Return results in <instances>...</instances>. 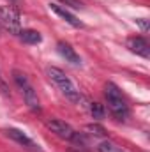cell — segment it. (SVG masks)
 I'll return each mask as SVG.
<instances>
[{
	"label": "cell",
	"mask_w": 150,
	"mask_h": 152,
	"mask_svg": "<svg viewBox=\"0 0 150 152\" xmlns=\"http://www.w3.org/2000/svg\"><path fill=\"white\" fill-rule=\"evenodd\" d=\"M12 78H14V83L18 85V88L21 90L23 99H25L27 106L30 108V112L39 113V112H41V103H39L37 94H36L34 87L30 85V81H28L27 75H25V73H21V71H12Z\"/></svg>",
	"instance_id": "cell-3"
},
{
	"label": "cell",
	"mask_w": 150,
	"mask_h": 152,
	"mask_svg": "<svg viewBox=\"0 0 150 152\" xmlns=\"http://www.w3.org/2000/svg\"><path fill=\"white\" fill-rule=\"evenodd\" d=\"M46 127L51 131V133H55L57 136H60V138H64V140H69V142H78V143H83V140H81V136L76 133L74 129L69 126V124H66V122H62V120H58V118H50V120H46Z\"/></svg>",
	"instance_id": "cell-5"
},
{
	"label": "cell",
	"mask_w": 150,
	"mask_h": 152,
	"mask_svg": "<svg viewBox=\"0 0 150 152\" xmlns=\"http://www.w3.org/2000/svg\"><path fill=\"white\" fill-rule=\"evenodd\" d=\"M50 9H51L57 16H60L66 23H69L71 27H76V28H81V27H83V23L76 18L73 12H69L66 7H62V5H58V4H50Z\"/></svg>",
	"instance_id": "cell-8"
},
{
	"label": "cell",
	"mask_w": 150,
	"mask_h": 152,
	"mask_svg": "<svg viewBox=\"0 0 150 152\" xmlns=\"http://www.w3.org/2000/svg\"><path fill=\"white\" fill-rule=\"evenodd\" d=\"M136 23L140 25V28H141L143 32H147V30H149V23H147L145 20H136Z\"/></svg>",
	"instance_id": "cell-16"
},
{
	"label": "cell",
	"mask_w": 150,
	"mask_h": 152,
	"mask_svg": "<svg viewBox=\"0 0 150 152\" xmlns=\"http://www.w3.org/2000/svg\"><path fill=\"white\" fill-rule=\"evenodd\" d=\"M87 131H90V133L95 134V136H104V134H106V129L101 127V126H97V124H88V126H87Z\"/></svg>",
	"instance_id": "cell-13"
},
{
	"label": "cell",
	"mask_w": 150,
	"mask_h": 152,
	"mask_svg": "<svg viewBox=\"0 0 150 152\" xmlns=\"http://www.w3.org/2000/svg\"><path fill=\"white\" fill-rule=\"evenodd\" d=\"M0 92H2L4 96H7V97L11 96V94H9V87H7V83H5V80H4L2 76H0Z\"/></svg>",
	"instance_id": "cell-15"
},
{
	"label": "cell",
	"mask_w": 150,
	"mask_h": 152,
	"mask_svg": "<svg viewBox=\"0 0 150 152\" xmlns=\"http://www.w3.org/2000/svg\"><path fill=\"white\" fill-rule=\"evenodd\" d=\"M20 39L25 42V44H39L42 37H41V34H39L37 30H32V28H27V30H21L20 34Z\"/></svg>",
	"instance_id": "cell-10"
},
{
	"label": "cell",
	"mask_w": 150,
	"mask_h": 152,
	"mask_svg": "<svg viewBox=\"0 0 150 152\" xmlns=\"http://www.w3.org/2000/svg\"><path fill=\"white\" fill-rule=\"evenodd\" d=\"M97 152H124V151H122L120 147H117L115 143L104 140V142H101V143L97 145Z\"/></svg>",
	"instance_id": "cell-12"
},
{
	"label": "cell",
	"mask_w": 150,
	"mask_h": 152,
	"mask_svg": "<svg viewBox=\"0 0 150 152\" xmlns=\"http://www.w3.org/2000/svg\"><path fill=\"white\" fill-rule=\"evenodd\" d=\"M88 110H90V115H92V118H95V120H103L104 118V106L101 104V103H90V106H88Z\"/></svg>",
	"instance_id": "cell-11"
},
{
	"label": "cell",
	"mask_w": 150,
	"mask_h": 152,
	"mask_svg": "<svg viewBox=\"0 0 150 152\" xmlns=\"http://www.w3.org/2000/svg\"><path fill=\"white\" fill-rule=\"evenodd\" d=\"M5 134L11 138V140H14L16 143H20L21 147H25V149H28V151L32 152H42L41 151V147H39L37 143L34 142V140H30L23 131H20V129H14V127H9V129H5Z\"/></svg>",
	"instance_id": "cell-6"
},
{
	"label": "cell",
	"mask_w": 150,
	"mask_h": 152,
	"mask_svg": "<svg viewBox=\"0 0 150 152\" xmlns=\"http://www.w3.org/2000/svg\"><path fill=\"white\" fill-rule=\"evenodd\" d=\"M0 25L9 32L18 36L21 32V20H20V12L12 7V5H4L0 7Z\"/></svg>",
	"instance_id": "cell-4"
},
{
	"label": "cell",
	"mask_w": 150,
	"mask_h": 152,
	"mask_svg": "<svg viewBox=\"0 0 150 152\" xmlns=\"http://www.w3.org/2000/svg\"><path fill=\"white\" fill-rule=\"evenodd\" d=\"M62 4H66V5H71L73 9H81L83 7V4L79 2V0H60Z\"/></svg>",
	"instance_id": "cell-14"
},
{
	"label": "cell",
	"mask_w": 150,
	"mask_h": 152,
	"mask_svg": "<svg viewBox=\"0 0 150 152\" xmlns=\"http://www.w3.org/2000/svg\"><path fill=\"white\" fill-rule=\"evenodd\" d=\"M57 51L67 60V62H71L73 66H79L81 64V58H79V55L74 51V48L69 44V42H64V41H60L58 44H57Z\"/></svg>",
	"instance_id": "cell-9"
},
{
	"label": "cell",
	"mask_w": 150,
	"mask_h": 152,
	"mask_svg": "<svg viewBox=\"0 0 150 152\" xmlns=\"http://www.w3.org/2000/svg\"><path fill=\"white\" fill-rule=\"evenodd\" d=\"M127 48L133 53H136V55H140L143 58H149L150 57V46L147 42V39H143V37H131L127 41Z\"/></svg>",
	"instance_id": "cell-7"
},
{
	"label": "cell",
	"mask_w": 150,
	"mask_h": 152,
	"mask_svg": "<svg viewBox=\"0 0 150 152\" xmlns=\"http://www.w3.org/2000/svg\"><path fill=\"white\" fill-rule=\"evenodd\" d=\"M104 96H106L108 108H110V112H111L113 117L118 118V120H125L127 115H129V106H127L125 99L122 97L120 88H118L115 83L108 81V83L104 85Z\"/></svg>",
	"instance_id": "cell-1"
},
{
	"label": "cell",
	"mask_w": 150,
	"mask_h": 152,
	"mask_svg": "<svg viewBox=\"0 0 150 152\" xmlns=\"http://www.w3.org/2000/svg\"><path fill=\"white\" fill-rule=\"evenodd\" d=\"M48 76H50V80L57 85V88H58L71 103H79V101H81L79 90L76 88V85L69 80V76L66 75L62 69H58V67H48Z\"/></svg>",
	"instance_id": "cell-2"
}]
</instances>
